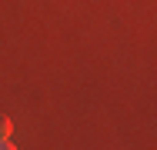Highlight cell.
I'll use <instances>...</instances> for the list:
<instances>
[{
	"mask_svg": "<svg viewBox=\"0 0 157 150\" xmlns=\"http://www.w3.org/2000/svg\"><path fill=\"white\" fill-rule=\"evenodd\" d=\"M10 130H13L10 117H3V114H0V140H10Z\"/></svg>",
	"mask_w": 157,
	"mask_h": 150,
	"instance_id": "cell-1",
	"label": "cell"
},
{
	"mask_svg": "<svg viewBox=\"0 0 157 150\" xmlns=\"http://www.w3.org/2000/svg\"><path fill=\"white\" fill-rule=\"evenodd\" d=\"M0 150H17V147H13L10 140H0Z\"/></svg>",
	"mask_w": 157,
	"mask_h": 150,
	"instance_id": "cell-2",
	"label": "cell"
}]
</instances>
